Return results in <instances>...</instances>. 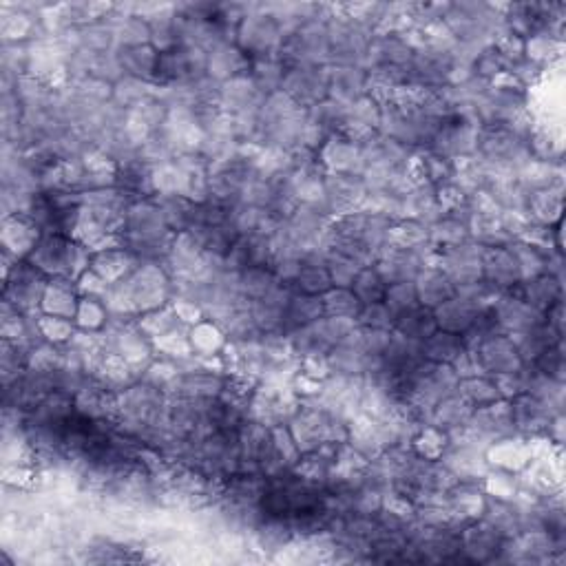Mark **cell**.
I'll return each instance as SVG.
<instances>
[{"label":"cell","instance_id":"cell-20","mask_svg":"<svg viewBox=\"0 0 566 566\" xmlns=\"http://www.w3.org/2000/svg\"><path fill=\"white\" fill-rule=\"evenodd\" d=\"M354 323L361 330H385V332H392L394 330V314L390 312V308H387L383 301H379V303H365V306H361L359 314H356Z\"/></svg>","mask_w":566,"mask_h":566},{"label":"cell","instance_id":"cell-11","mask_svg":"<svg viewBox=\"0 0 566 566\" xmlns=\"http://www.w3.org/2000/svg\"><path fill=\"white\" fill-rule=\"evenodd\" d=\"M326 317V306H323V297L303 295V292H292L286 308V319H283V334H292L306 326H312L319 319Z\"/></svg>","mask_w":566,"mask_h":566},{"label":"cell","instance_id":"cell-2","mask_svg":"<svg viewBox=\"0 0 566 566\" xmlns=\"http://www.w3.org/2000/svg\"><path fill=\"white\" fill-rule=\"evenodd\" d=\"M47 286L49 277L43 270H38L27 259H16V264L7 268L5 301L18 312L27 314L34 308H43Z\"/></svg>","mask_w":566,"mask_h":566},{"label":"cell","instance_id":"cell-1","mask_svg":"<svg viewBox=\"0 0 566 566\" xmlns=\"http://www.w3.org/2000/svg\"><path fill=\"white\" fill-rule=\"evenodd\" d=\"M69 235H40L34 250L27 261H31L38 270H43L49 279L65 277L71 279L78 270H82V250Z\"/></svg>","mask_w":566,"mask_h":566},{"label":"cell","instance_id":"cell-16","mask_svg":"<svg viewBox=\"0 0 566 566\" xmlns=\"http://www.w3.org/2000/svg\"><path fill=\"white\" fill-rule=\"evenodd\" d=\"M458 396H463L465 401L474 407H482V405H489V403H496L500 401V392H498V385L494 381V376H487V374H471V376H463L458 383Z\"/></svg>","mask_w":566,"mask_h":566},{"label":"cell","instance_id":"cell-15","mask_svg":"<svg viewBox=\"0 0 566 566\" xmlns=\"http://www.w3.org/2000/svg\"><path fill=\"white\" fill-rule=\"evenodd\" d=\"M281 286V281L277 279L275 272L270 266H255L248 268L244 272H239V292L241 299H244L248 306L257 299L268 297L272 290H277Z\"/></svg>","mask_w":566,"mask_h":566},{"label":"cell","instance_id":"cell-13","mask_svg":"<svg viewBox=\"0 0 566 566\" xmlns=\"http://www.w3.org/2000/svg\"><path fill=\"white\" fill-rule=\"evenodd\" d=\"M467 352L463 337L454 332L436 330L432 337L423 341V356L438 365H456Z\"/></svg>","mask_w":566,"mask_h":566},{"label":"cell","instance_id":"cell-8","mask_svg":"<svg viewBox=\"0 0 566 566\" xmlns=\"http://www.w3.org/2000/svg\"><path fill=\"white\" fill-rule=\"evenodd\" d=\"M478 310H480L478 303L467 297L465 292L458 290L452 299L440 303V306L434 310L438 330L463 334L469 328V323L474 321Z\"/></svg>","mask_w":566,"mask_h":566},{"label":"cell","instance_id":"cell-9","mask_svg":"<svg viewBox=\"0 0 566 566\" xmlns=\"http://www.w3.org/2000/svg\"><path fill=\"white\" fill-rule=\"evenodd\" d=\"M414 283L421 306L432 310H436L447 299H452L458 292L456 283L447 277V272L440 266H427Z\"/></svg>","mask_w":566,"mask_h":566},{"label":"cell","instance_id":"cell-6","mask_svg":"<svg viewBox=\"0 0 566 566\" xmlns=\"http://www.w3.org/2000/svg\"><path fill=\"white\" fill-rule=\"evenodd\" d=\"M509 410H511L513 429L522 434L549 432V425L555 418L553 410L547 403H542L540 398L531 396L527 392L509 398Z\"/></svg>","mask_w":566,"mask_h":566},{"label":"cell","instance_id":"cell-19","mask_svg":"<svg viewBox=\"0 0 566 566\" xmlns=\"http://www.w3.org/2000/svg\"><path fill=\"white\" fill-rule=\"evenodd\" d=\"M383 303H385L387 308H390V312L394 314V317H398V314H403L407 310L416 308L418 303H421V301H418L416 283L414 281L390 283V286H387Z\"/></svg>","mask_w":566,"mask_h":566},{"label":"cell","instance_id":"cell-4","mask_svg":"<svg viewBox=\"0 0 566 566\" xmlns=\"http://www.w3.org/2000/svg\"><path fill=\"white\" fill-rule=\"evenodd\" d=\"M474 356L476 370L487 376H500V374H511L522 368V359L516 348V341L509 334H496L487 341H482L478 348L469 350Z\"/></svg>","mask_w":566,"mask_h":566},{"label":"cell","instance_id":"cell-3","mask_svg":"<svg viewBox=\"0 0 566 566\" xmlns=\"http://www.w3.org/2000/svg\"><path fill=\"white\" fill-rule=\"evenodd\" d=\"M281 91L299 104L301 109H312L328 100V67L323 65H288Z\"/></svg>","mask_w":566,"mask_h":566},{"label":"cell","instance_id":"cell-5","mask_svg":"<svg viewBox=\"0 0 566 566\" xmlns=\"http://www.w3.org/2000/svg\"><path fill=\"white\" fill-rule=\"evenodd\" d=\"M480 279L487 281L489 286L500 290L502 295L513 290L522 283V275L518 268V261L513 257L509 246H482V270Z\"/></svg>","mask_w":566,"mask_h":566},{"label":"cell","instance_id":"cell-14","mask_svg":"<svg viewBox=\"0 0 566 566\" xmlns=\"http://www.w3.org/2000/svg\"><path fill=\"white\" fill-rule=\"evenodd\" d=\"M436 330H438V323H436V317H434V310L425 308V306H421V303H418L416 308L394 317V330L392 332L401 334V337L410 339V341L423 343L425 339L432 337Z\"/></svg>","mask_w":566,"mask_h":566},{"label":"cell","instance_id":"cell-7","mask_svg":"<svg viewBox=\"0 0 566 566\" xmlns=\"http://www.w3.org/2000/svg\"><path fill=\"white\" fill-rule=\"evenodd\" d=\"M370 76L365 67H328V98L352 107L370 93Z\"/></svg>","mask_w":566,"mask_h":566},{"label":"cell","instance_id":"cell-12","mask_svg":"<svg viewBox=\"0 0 566 566\" xmlns=\"http://www.w3.org/2000/svg\"><path fill=\"white\" fill-rule=\"evenodd\" d=\"M518 295L540 312H547L555 303L562 301V283L560 277L551 275V272H542L538 277H531L522 281L516 288Z\"/></svg>","mask_w":566,"mask_h":566},{"label":"cell","instance_id":"cell-17","mask_svg":"<svg viewBox=\"0 0 566 566\" xmlns=\"http://www.w3.org/2000/svg\"><path fill=\"white\" fill-rule=\"evenodd\" d=\"M350 290L354 292V297L361 301V306H365V303H379L385 299L387 281L379 275V270L374 266H365L359 270Z\"/></svg>","mask_w":566,"mask_h":566},{"label":"cell","instance_id":"cell-21","mask_svg":"<svg viewBox=\"0 0 566 566\" xmlns=\"http://www.w3.org/2000/svg\"><path fill=\"white\" fill-rule=\"evenodd\" d=\"M531 365H533V368H536L538 372H542L544 376H549V379L562 383V381H564V354H562V343L553 345V348H549V350H544Z\"/></svg>","mask_w":566,"mask_h":566},{"label":"cell","instance_id":"cell-18","mask_svg":"<svg viewBox=\"0 0 566 566\" xmlns=\"http://www.w3.org/2000/svg\"><path fill=\"white\" fill-rule=\"evenodd\" d=\"M323 306H326L328 317H343L354 321L361 310V301L354 297L350 288H332L323 295Z\"/></svg>","mask_w":566,"mask_h":566},{"label":"cell","instance_id":"cell-10","mask_svg":"<svg viewBox=\"0 0 566 566\" xmlns=\"http://www.w3.org/2000/svg\"><path fill=\"white\" fill-rule=\"evenodd\" d=\"M115 58L120 62V69L124 76L138 78L153 85L155 71H157V58L160 54L149 45H129V47H115Z\"/></svg>","mask_w":566,"mask_h":566}]
</instances>
